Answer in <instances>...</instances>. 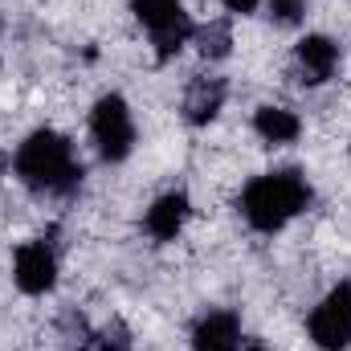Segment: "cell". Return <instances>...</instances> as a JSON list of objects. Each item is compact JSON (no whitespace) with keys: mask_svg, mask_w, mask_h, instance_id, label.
Wrapping results in <instances>:
<instances>
[{"mask_svg":"<svg viewBox=\"0 0 351 351\" xmlns=\"http://www.w3.org/2000/svg\"><path fill=\"white\" fill-rule=\"evenodd\" d=\"M0 176H4V152H0Z\"/></svg>","mask_w":351,"mask_h":351,"instance_id":"cell-17","label":"cell"},{"mask_svg":"<svg viewBox=\"0 0 351 351\" xmlns=\"http://www.w3.org/2000/svg\"><path fill=\"white\" fill-rule=\"evenodd\" d=\"M311 339L323 351L351 348V282H339L311 315Z\"/></svg>","mask_w":351,"mask_h":351,"instance_id":"cell-5","label":"cell"},{"mask_svg":"<svg viewBox=\"0 0 351 351\" xmlns=\"http://www.w3.org/2000/svg\"><path fill=\"white\" fill-rule=\"evenodd\" d=\"M98 348H102V351H131V331L114 319V323L98 335Z\"/></svg>","mask_w":351,"mask_h":351,"instance_id":"cell-14","label":"cell"},{"mask_svg":"<svg viewBox=\"0 0 351 351\" xmlns=\"http://www.w3.org/2000/svg\"><path fill=\"white\" fill-rule=\"evenodd\" d=\"M311 204V188L306 180L286 168V172H269L258 176L245 192H241V213L258 233H278L290 217H298Z\"/></svg>","mask_w":351,"mask_h":351,"instance_id":"cell-2","label":"cell"},{"mask_svg":"<svg viewBox=\"0 0 351 351\" xmlns=\"http://www.w3.org/2000/svg\"><path fill=\"white\" fill-rule=\"evenodd\" d=\"M245 351H265V348H262V343H250V348H245Z\"/></svg>","mask_w":351,"mask_h":351,"instance_id":"cell-16","label":"cell"},{"mask_svg":"<svg viewBox=\"0 0 351 351\" xmlns=\"http://www.w3.org/2000/svg\"><path fill=\"white\" fill-rule=\"evenodd\" d=\"M306 12V0H269V16L278 25H298Z\"/></svg>","mask_w":351,"mask_h":351,"instance_id":"cell-13","label":"cell"},{"mask_svg":"<svg viewBox=\"0 0 351 351\" xmlns=\"http://www.w3.org/2000/svg\"><path fill=\"white\" fill-rule=\"evenodd\" d=\"M16 176L33 188V192H53V196H66L82 184V164L70 147L66 135L58 131H33L21 147H16V160H12Z\"/></svg>","mask_w":351,"mask_h":351,"instance_id":"cell-1","label":"cell"},{"mask_svg":"<svg viewBox=\"0 0 351 351\" xmlns=\"http://www.w3.org/2000/svg\"><path fill=\"white\" fill-rule=\"evenodd\" d=\"M184 221H188V196L184 192H164L152 208H147V233L156 237V241H176V233L184 229Z\"/></svg>","mask_w":351,"mask_h":351,"instance_id":"cell-10","label":"cell"},{"mask_svg":"<svg viewBox=\"0 0 351 351\" xmlns=\"http://www.w3.org/2000/svg\"><path fill=\"white\" fill-rule=\"evenodd\" d=\"M254 131L262 135L265 143H294L298 131H302V123H298V114L286 110V106H258Z\"/></svg>","mask_w":351,"mask_h":351,"instance_id":"cell-11","label":"cell"},{"mask_svg":"<svg viewBox=\"0 0 351 351\" xmlns=\"http://www.w3.org/2000/svg\"><path fill=\"white\" fill-rule=\"evenodd\" d=\"M12 274H16V286L25 294H45L58 282V258H53V250L45 241H29V245L16 250Z\"/></svg>","mask_w":351,"mask_h":351,"instance_id":"cell-6","label":"cell"},{"mask_svg":"<svg viewBox=\"0 0 351 351\" xmlns=\"http://www.w3.org/2000/svg\"><path fill=\"white\" fill-rule=\"evenodd\" d=\"M229 12H237V16H245V12H254L258 8V0H221Z\"/></svg>","mask_w":351,"mask_h":351,"instance_id":"cell-15","label":"cell"},{"mask_svg":"<svg viewBox=\"0 0 351 351\" xmlns=\"http://www.w3.org/2000/svg\"><path fill=\"white\" fill-rule=\"evenodd\" d=\"M90 135H94L102 160L119 164V160L131 156V147H135V123H131V110H127V102H123L119 94H106V98L94 102Z\"/></svg>","mask_w":351,"mask_h":351,"instance_id":"cell-4","label":"cell"},{"mask_svg":"<svg viewBox=\"0 0 351 351\" xmlns=\"http://www.w3.org/2000/svg\"><path fill=\"white\" fill-rule=\"evenodd\" d=\"M294 66H298V82L302 86H319L335 74L339 66V45L323 33H311L294 45Z\"/></svg>","mask_w":351,"mask_h":351,"instance_id":"cell-7","label":"cell"},{"mask_svg":"<svg viewBox=\"0 0 351 351\" xmlns=\"http://www.w3.org/2000/svg\"><path fill=\"white\" fill-rule=\"evenodd\" d=\"M225 106V78H213V74H196L188 90H184V119L192 127H204L221 114Z\"/></svg>","mask_w":351,"mask_h":351,"instance_id":"cell-8","label":"cell"},{"mask_svg":"<svg viewBox=\"0 0 351 351\" xmlns=\"http://www.w3.org/2000/svg\"><path fill=\"white\" fill-rule=\"evenodd\" d=\"M131 8H135L139 25L152 33V45H156L160 62H168L172 53H180L192 41V33H196L180 0H135Z\"/></svg>","mask_w":351,"mask_h":351,"instance_id":"cell-3","label":"cell"},{"mask_svg":"<svg viewBox=\"0 0 351 351\" xmlns=\"http://www.w3.org/2000/svg\"><path fill=\"white\" fill-rule=\"evenodd\" d=\"M192 37H196L200 58H208V62H221V58H229V49H233V29H229V21H208V25L196 29Z\"/></svg>","mask_w":351,"mask_h":351,"instance_id":"cell-12","label":"cell"},{"mask_svg":"<svg viewBox=\"0 0 351 351\" xmlns=\"http://www.w3.org/2000/svg\"><path fill=\"white\" fill-rule=\"evenodd\" d=\"M237 343H241V323H237L233 311H213L192 331L196 351H237Z\"/></svg>","mask_w":351,"mask_h":351,"instance_id":"cell-9","label":"cell"}]
</instances>
